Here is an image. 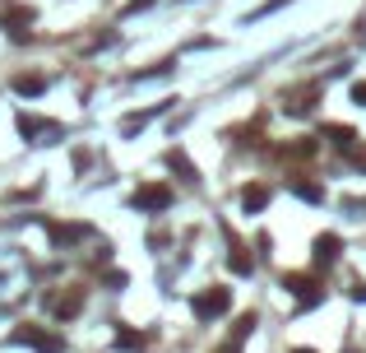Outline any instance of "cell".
Wrapping results in <instances>:
<instances>
[{"label": "cell", "mask_w": 366, "mask_h": 353, "mask_svg": "<svg viewBox=\"0 0 366 353\" xmlns=\"http://www.w3.org/2000/svg\"><path fill=\"white\" fill-rule=\"evenodd\" d=\"M352 98H357V103H366V84H352Z\"/></svg>", "instance_id": "20"}, {"label": "cell", "mask_w": 366, "mask_h": 353, "mask_svg": "<svg viewBox=\"0 0 366 353\" xmlns=\"http://www.w3.org/2000/svg\"><path fill=\"white\" fill-rule=\"evenodd\" d=\"M79 311H84V289H75L70 298H61V302H56V316H61V321H75Z\"/></svg>", "instance_id": "9"}, {"label": "cell", "mask_w": 366, "mask_h": 353, "mask_svg": "<svg viewBox=\"0 0 366 353\" xmlns=\"http://www.w3.org/2000/svg\"><path fill=\"white\" fill-rule=\"evenodd\" d=\"M228 307H232V289H223V284H214V289L195 293V302H190V311H195V321H199V325L218 321V316H223Z\"/></svg>", "instance_id": "1"}, {"label": "cell", "mask_w": 366, "mask_h": 353, "mask_svg": "<svg viewBox=\"0 0 366 353\" xmlns=\"http://www.w3.org/2000/svg\"><path fill=\"white\" fill-rule=\"evenodd\" d=\"M167 205H172V191L163 182H149L135 191V209H144V214H163Z\"/></svg>", "instance_id": "3"}, {"label": "cell", "mask_w": 366, "mask_h": 353, "mask_svg": "<svg viewBox=\"0 0 366 353\" xmlns=\"http://www.w3.org/2000/svg\"><path fill=\"white\" fill-rule=\"evenodd\" d=\"M292 353H315V349H292Z\"/></svg>", "instance_id": "22"}, {"label": "cell", "mask_w": 366, "mask_h": 353, "mask_svg": "<svg viewBox=\"0 0 366 353\" xmlns=\"http://www.w3.org/2000/svg\"><path fill=\"white\" fill-rule=\"evenodd\" d=\"M149 121H153V112H135V117H125V121H121V130H125V135H135L139 126H149Z\"/></svg>", "instance_id": "16"}, {"label": "cell", "mask_w": 366, "mask_h": 353, "mask_svg": "<svg viewBox=\"0 0 366 353\" xmlns=\"http://www.w3.org/2000/svg\"><path fill=\"white\" fill-rule=\"evenodd\" d=\"M283 289H288L292 298H297V307H315V302L324 298L320 284H315L311 275H283Z\"/></svg>", "instance_id": "4"}, {"label": "cell", "mask_w": 366, "mask_h": 353, "mask_svg": "<svg viewBox=\"0 0 366 353\" xmlns=\"http://www.w3.org/2000/svg\"><path fill=\"white\" fill-rule=\"evenodd\" d=\"M250 330H255V316H250V311H246V316H237V325H232V344L241 349L246 339H250Z\"/></svg>", "instance_id": "13"}, {"label": "cell", "mask_w": 366, "mask_h": 353, "mask_svg": "<svg viewBox=\"0 0 366 353\" xmlns=\"http://www.w3.org/2000/svg\"><path fill=\"white\" fill-rule=\"evenodd\" d=\"M153 0H130V15H139V10H149Z\"/></svg>", "instance_id": "19"}, {"label": "cell", "mask_w": 366, "mask_h": 353, "mask_svg": "<svg viewBox=\"0 0 366 353\" xmlns=\"http://www.w3.org/2000/svg\"><path fill=\"white\" fill-rule=\"evenodd\" d=\"M338 251H343V242H338L334 232H324V237H315V265H334Z\"/></svg>", "instance_id": "5"}, {"label": "cell", "mask_w": 366, "mask_h": 353, "mask_svg": "<svg viewBox=\"0 0 366 353\" xmlns=\"http://www.w3.org/2000/svg\"><path fill=\"white\" fill-rule=\"evenodd\" d=\"M167 163H172V168H176V172H181L185 182H195V168H190V163H185L181 154H167Z\"/></svg>", "instance_id": "18"}, {"label": "cell", "mask_w": 366, "mask_h": 353, "mask_svg": "<svg viewBox=\"0 0 366 353\" xmlns=\"http://www.w3.org/2000/svg\"><path fill=\"white\" fill-rule=\"evenodd\" d=\"M292 196L306 200V205H324V191L315 182H292Z\"/></svg>", "instance_id": "11"}, {"label": "cell", "mask_w": 366, "mask_h": 353, "mask_svg": "<svg viewBox=\"0 0 366 353\" xmlns=\"http://www.w3.org/2000/svg\"><path fill=\"white\" fill-rule=\"evenodd\" d=\"M10 339H15V344H28V349H37V353H61L65 349L61 335H46V330H37V325H19Z\"/></svg>", "instance_id": "2"}, {"label": "cell", "mask_w": 366, "mask_h": 353, "mask_svg": "<svg viewBox=\"0 0 366 353\" xmlns=\"http://www.w3.org/2000/svg\"><path fill=\"white\" fill-rule=\"evenodd\" d=\"M228 246H232V256H228L232 275H250V270H255V261H250V256H246V246L237 242V237H232V232H228Z\"/></svg>", "instance_id": "6"}, {"label": "cell", "mask_w": 366, "mask_h": 353, "mask_svg": "<svg viewBox=\"0 0 366 353\" xmlns=\"http://www.w3.org/2000/svg\"><path fill=\"white\" fill-rule=\"evenodd\" d=\"M51 237H56V242H75V237H89V223H51Z\"/></svg>", "instance_id": "10"}, {"label": "cell", "mask_w": 366, "mask_h": 353, "mask_svg": "<svg viewBox=\"0 0 366 353\" xmlns=\"http://www.w3.org/2000/svg\"><path fill=\"white\" fill-rule=\"evenodd\" d=\"M116 344H121V349H144V335H135V330H116Z\"/></svg>", "instance_id": "17"}, {"label": "cell", "mask_w": 366, "mask_h": 353, "mask_svg": "<svg viewBox=\"0 0 366 353\" xmlns=\"http://www.w3.org/2000/svg\"><path fill=\"white\" fill-rule=\"evenodd\" d=\"M324 135H329V139H334V144H338V149H348V144H352V139H357V135H352V130H348V126H324Z\"/></svg>", "instance_id": "15"}, {"label": "cell", "mask_w": 366, "mask_h": 353, "mask_svg": "<svg viewBox=\"0 0 366 353\" xmlns=\"http://www.w3.org/2000/svg\"><path fill=\"white\" fill-rule=\"evenodd\" d=\"M19 130H24V135L28 139H37V135H56V121H37V117H28V112H24V117H19Z\"/></svg>", "instance_id": "8"}, {"label": "cell", "mask_w": 366, "mask_h": 353, "mask_svg": "<svg viewBox=\"0 0 366 353\" xmlns=\"http://www.w3.org/2000/svg\"><path fill=\"white\" fill-rule=\"evenodd\" d=\"M264 205H269V186H241V209L246 214H250V209H264Z\"/></svg>", "instance_id": "7"}, {"label": "cell", "mask_w": 366, "mask_h": 353, "mask_svg": "<svg viewBox=\"0 0 366 353\" xmlns=\"http://www.w3.org/2000/svg\"><path fill=\"white\" fill-rule=\"evenodd\" d=\"M15 89L24 93V98H37V93L46 89V79H37V75H19V79H15Z\"/></svg>", "instance_id": "14"}, {"label": "cell", "mask_w": 366, "mask_h": 353, "mask_svg": "<svg viewBox=\"0 0 366 353\" xmlns=\"http://www.w3.org/2000/svg\"><path fill=\"white\" fill-rule=\"evenodd\" d=\"M352 298H357V302H366V284H357V289H352Z\"/></svg>", "instance_id": "21"}, {"label": "cell", "mask_w": 366, "mask_h": 353, "mask_svg": "<svg viewBox=\"0 0 366 353\" xmlns=\"http://www.w3.org/2000/svg\"><path fill=\"white\" fill-rule=\"evenodd\" d=\"M24 24H33V10H24V5H19V10H10V15H5V28L15 33V37H24Z\"/></svg>", "instance_id": "12"}]
</instances>
